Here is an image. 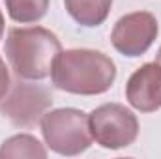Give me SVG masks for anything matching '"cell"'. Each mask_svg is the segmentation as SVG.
I'll return each mask as SVG.
<instances>
[{
    "label": "cell",
    "mask_w": 161,
    "mask_h": 159,
    "mask_svg": "<svg viewBox=\"0 0 161 159\" xmlns=\"http://www.w3.org/2000/svg\"><path fill=\"white\" fill-rule=\"evenodd\" d=\"M9 86H11V80H9V71H8V68H6L4 60L0 58V101L8 96Z\"/></svg>",
    "instance_id": "cell-11"
},
{
    "label": "cell",
    "mask_w": 161,
    "mask_h": 159,
    "mask_svg": "<svg viewBox=\"0 0 161 159\" xmlns=\"http://www.w3.org/2000/svg\"><path fill=\"white\" fill-rule=\"evenodd\" d=\"M125 97L141 112H156L161 109V68L156 62L142 64L133 71L125 84Z\"/></svg>",
    "instance_id": "cell-7"
},
{
    "label": "cell",
    "mask_w": 161,
    "mask_h": 159,
    "mask_svg": "<svg viewBox=\"0 0 161 159\" xmlns=\"http://www.w3.org/2000/svg\"><path fill=\"white\" fill-rule=\"evenodd\" d=\"M4 28H6V23H4V15H2V9H0V40L4 36Z\"/></svg>",
    "instance_id": "cell-12"
},
{
    "label": "cell",
    "mask_w": 161,
    "mask_h": 159,
    "mask_svg": "<svg viewBox=\"0 0 161 159\" xmlns=\"http://www.w3.org/2000/svg\"><path fill=\"white\" fill-rule=\"evenodd\" d=\"M156 64L161 68V47H159V51H158V58H156Z\"/></svg>",
    "instance_id": "cell-13"
},
{
    "label": "cell",
    "mask_w": 161,
    "mask_h": 159,
    "mask_svg": "<svg viewBox=\"0 0 161 159\" xmlns=\"http://www.w3.org/2000/svg\"><path fill=\"white\" fill-rule=\"evenodd\" d=\"M45 144L60 156H79L92 144L88 114L79 109H54L41 116Z\"/></svg>",
    "instance_id": "cell-3"
},
{
    "label": "cell",
    "mask_w": 161,
    "mask_h": 159,
    "mask_svg": "<svg viewBox=\"0 0 161 159\" xmlns=\"http://www.w3.org/2000/svg\"><path fill=\"white\" fill-rule=\"evenodd\" d=\"M6 157H47V150L40 140L32 135L21 133L9 137L0 146V159Z\"/></svg>",
    "instance_id": "cell-9"
},
{
    "label": "cell",
    "mask_w": 161,
    "mask_h": 159,
    "mask_svg": "<svg viewBox=\"0 0 161 159\" xmlns=\"http://www.w3.org/2000/svg\"><path fill=\"white\" fill-rule=\"evenodd\" d=\"M60 51L62 45L56 34L43 26L11 28L4 45V52L13 73L25 80L49 77Z\"/></svg>",
    "instance_id": "cell-2"
},
{
    "label": "cell",
    "mask_w": 161,
    "mask_h": 159,
    "mask_svg": "<svg viewBox=\"0 0 161 159\" xmlns=\"http://www.w3.org/2000/svg\"><path fill=\"white\" fill-rule=\"evenodd\" d=\"M158 32V19L150 11H133L116 21L111 32V43L120 54L135 58L152 47Z\"/></svg>",
    "instance_id": "cell-5"
},
{
    "label": "cell",
    "mask_w": 161,
    "mask_h": 159,
    "mask_svg": "<svg viewBox=\"0 0 161 159\" xmlns=\"http://www.w3.org/2000/svg\"><path fill=\"white\" fill-rule=\"evenodd\" d=\"M53 99L41 86L19 82L9 97L0 101V112L11 120L15 125H34L51 107Z\"/></svg>",
    "instance_id": "cell-6"
},
{
    "label": "cell",
    "mask_w": 161,
    "mask_h": 159,
    "mask_svg": "<svg viewBox=\"0 0 161 159\" xmlns=\"http://www.w3.org/2000/svg\"><path fill=\"white\" fill-rule=\"evenodd\" d=\"M64 4L80 26H99L109 17L113 0H64Z\"/></svg>",
    "instance_id": "cell-8"
},
{
    "label": "cell",
    "mask_w": 161,
    "mask_h": 159,
    "mask_svg": "<svg viewBox=\"0 0 161 159\" xmlns=\"http://www.w3.org/2000/svg\"><path fill=\"white\" fill-rule=\"evenodd\" d=\"M8 15L15 23H38L45 17L51 0H4Z\"/></svg>",
    "instance_id": "cell-10"
},
{
    "label": "cell",
    "mask_w": 161,
    "mask_h": 159,
    "mask_svg": "<svg viewBox=\"0 0 161 159\" xmlns=\"http://www.w3.org/2000/svg\"><path fill=\"white\" fill-rule=\"evenodd\" d=\"M51 79L58 90L77 96H99L113 86L116 79V66L101 51H60L53 64Z\"/></svg>",
    "instance_id": "cell-1"
},
{
    "label": "cell",
    "mask_w": 161,
    "mask_h": 159,
    "mask_svg": "<svg viewBox=\"0 0 161 159\" xmlns=\"http://www.w3.org/2000/svg\"><path fill=\"white\" fill-rule=\"evenodd\" d=\"M92 139L107 150H120L135 142L139 135L137 116L120 103H105L88 114Z\"/></svg>",
    "instance_id": "cell-4"
}]
</instances>
